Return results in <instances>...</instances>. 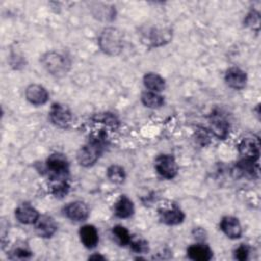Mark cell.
I'll use <instances>...</instances> for the list:
<instances>
[{"label":"cell","instance_id":"obj_1","mask_svg":"<svg viewBox=\"0 0 261 261\" xmlns=\"http://www.w3.org/2000/svg\"><path fill=\"white\" fill-rule=\"evenodd\" d=\"M46 170L51 182L66 180L69 173V163L63 154L54 153L46 161Z\"/></svg>","mask_w":261,"mask_h":261},{"label":"cell","instance_id":"obj_2","mask_svg":"<svg viewBox=\"0 0 261 261\" xmlns=\"http://www.w3.org/2000/svg\"><path fill=\"white\" fill-rule=\"evenodd\" d=\"M41 62L44 68L54 76H63L70 68L68 58L54 51L45 53L41 58Z\"/></svg>","mask_w":261,"mask_h":261},{"label":"cell","instance_id":"obj_3","mask_svg":"<svg viewBox=\"0 0 261 261\" xmlns=\"http://www.w3.org/2000/svg\"><path fill=\"white\" fill-rule=\"evenodd\" d=\"M101 50L108 55H117L123 46L121 33L114 28H106L99 37Z\"/></svg>","mask_w":261,"mask_h":261},{"label":"cell","instance_id":"obj_4","mask_svg":"<svg viewBox=\"0 0 261 261\" xmlns=\"http://www.w3.org/2000/svg\"><path fill=\"white\" fill-rule=\"evenodd\" d=\"M104 149V142L102 139H92L84 145L77 152V162L85 167L92 166L99 159Z\"/></svg>","mask_w":261,"mask_h":261},{"label":"cell","instance_id":"obj_5","mask_svg":"<svg viewBox=\"0 0 261 261\" xmlns=\"http://www.w3.org/2000/svg\"><path fill=\"white\" fill-rule=\"evenodd\" d=\"M155 168L157 172L165 178H173L178 171L177 163L171 155H160L155 160Z\"/></svg>","mask_w":261,"mask_h":261},{"label":"cell","instance_id":"obj_6","mask_svg":"<svg viewBox=\"0 0 261 261\" xmlns=\"http://www.w3.org/2000/svg\"><path fill=\"white\" fill-rule=\"evenodd\" d=\"M49 116L51 121L58 127H67L71 121V112L69 109L59 103H54L51 106Z\"/></svg>","mask_w":261,"mask_h":261},{"label":"cell","instance_id":"obj_7","mask_svg":"<svg viewBox=\"0 0 261 261\" xmlns=\"http://www.w3.org/2000/svg\"><path fill=\"white\" fill-rule=\"evenodd\" d=\"M89 207L82 201H74L64 207V214L72 221H84L89 217Z\"/></svg>","mask_w":261,"mask_h":261},{"label":"cell","instance_id":"obj_8","mask_svg":"<svg viewBox=\"0 0 261 261\" xmlns=\"http://www.w3.org/2000/svg\"><path fill=\"white\" fill-rule=\"evenodd\" d=\"M25 98L33 105H43L48 101L49 94L43 86L33 84L27 88Z\"/></svg>","mask_w":261,"mask_h":261},{"label":"cell","instance_id":"obj_9","mask_svg":"<svg viewBox=\"0 0 261 261\" xmlns=\"http://www.w3.org/2000/svg\"><path fill=\"white\" fill-rule=\"evenodd\" d=\"M224 79L226 84L234 90H242L247 84V74L239 67L228 68L225 72Z\"/></svg>","mask_w":261,"mask_h":261},{"label":"cell","instance_id":"obj_10","mask_svg":"<svg viewBox=\"0 0 261 261\" xmlns=\"http://www.w3.org/2000/svg\"><path fill=\"white\" fill-rule=\"evenodd\" d=\"M238 148L239 153L243 156L244 160L255 162L259 158V146L253 139H243Z\"/></svg>","mask_w":261,"mask_h":261},{"label":"cell","instance_id":"obj_11","mask_svg":"<svg viewBox=\"0 0 261 261\" xmlns=\"http://www.w3.org/2000/svg\"><path fill=\"white\" fill-rule=\"evenodd\" d=\"M36 232L42 238H51L57 230L54 219L48 215H42L35 222Z\"/></svg>","mask_w":261,"mask_h":261},{"label":"cell","instance_id":"obj_12","mask_svg":"<svg viewBox=\"0 0 261 261\" xmlns=\"http://www.w3.org/2000/svg\"><path fill=\"white\" fill-rule=\"evenodd\" d=\"M15 217L20 223L32 224L38 220L40 214L35 207L28 203H23L15 209Z\"/></svg>","mask_w":261,"mask_h":261},{"label":"cell","instance_id":"obj_13","mask_svg":"<svg viewBox=\"0 0 261 261\" xmlns=\"http://www.w3.org/2000/svg\"><path fill=\"white\" fill-rule=\"evenodd\" d=\"M210 130L218 139H225L229 132V123L220 114H212L210 117Z\"/></svg>","mask_w":261,"mask_h":261},{"label":"cell","instance_id":"obj_14","mask_svg":"<svg viewBox=\"0 0 261 261\" xmlns=\"http://www.w3.org/2000/svg\"><path fill=\"white\" fill-rule=\"evenodd\" d=\"M220 228L230 239H239L242 236V226L238 218L224 216L220 222Z\"/></svg>","mask_w":261,"mask_h":261},{"label":"cell","instance_id":"obj_15","mask_svg":"<svg viewBox=\"0 0 261 261\" xmlns=\"http://www.w3.org/2000/svg\"><path fill=\"white\" fill-rule=\"evenodd\" d=\"M159 217L160 220L167 225H176L184 221L185 214L178 207L172 206L171 208L161 210L159 212Z\"/></svg>","mask_w":261,"mask_h":261},{"label":"cell","instance_id":"obj_16","mask_svg":"<svg viewBox=\"0 0 261 261\" xmlns=\"http://www.w3.org/2000/svg\"><path fill=\"white\" fill-rule=\"evenodd\" d=\"M80 237H81L82 243L88 249L95 248L99 242L98 231H97L96 227L91 224H87V225H84L81 227Z\"/></svg>","mask_w":261,"mask_h":261},{"label":"cell","instance_id":"obj_17","mask_svg":"<svg viewBox=\"0 0 261 261\" xmlns=\"http://www.w3.org/2000/svg\"><path fill=\"white\" fill-rule=\"evenodd\" d=\"M211 249L204 244H195L189 247L188 256L196 261H208L212 258Z\"/></svg>","mask_w":261,"mask_h":261},{"label":"cell","instance_id":"obj_18","mask_svg":"<svg viewBox=\"0 0 261 261\" xmlns=\"http://www.w3.org/2000/svg\"><path fill=\"white\" fill-rule=\"evenodd\" d=\"M134 203L126 196H121L114 205V213L119 218H127L134 214Z\"/></svg>","mask_w":261,"mask_h":261},{"label":"cell","instance_id":"obj_19","mask_svg":"<svg viewBox=\"0 0 261 261\" xmlns=\"http://www.w3.org/2000/svg\"><path fill=\"white\" fill-rule=\"evenodd\" d=\"M144 85L146 88L153 92H160L165 88V82L157 73L149 72L144 75Z\"/></svg>","mask_w":261,"mask_h":261},{"label":"cell","instance_id":"obj_20","mask_svg":"<svg viewBox=\"0 0 261 261\" xmlns=\"http://www.w3.org/2000/svg\"><path fill=\"white\" fill-rule=\"evenodd\" d=\"M142 103L149 108H159L164 104V99L155 92H146L142 95Z\"/></svg>","mask_w":261,"mask_h":261},{"label":"cell","instance_id":"obj_21","mask_svg":"<svg viewBox=\"0 0 261 261\" xmlns=\"http://www.w3.org/2000/svg\"><path fill=\"white\" fill-rule=\"evenodd\" d=\"M107 176L114 184H122L125 179V172L121 166L111 165L107 169Z\"/></svg>","mask_w":261,"mask_h":261},{"label":"cell","instance_id":"obj_22","mask_svg":"<svg viewBox=\"0 0 261 261\" xmlns=\"http://www.w3.org/2000/svg\"><path fill=\"white\" fill-rule=\"evenodd\" d=\"M112 233L115 237V239L117 240V242L121 245V246H125V245H129L132 237L128 232V230L122 226V225H116L112 228Z\"/></svg>","mask_w":261,"mask_h":261},{"label":"cell","instance_id":"obj_23","mask_svg":"<svg viewBox=\"0 0 261 261\" xmlns=\"http://www.w3.org/2000/svg\"><path fill=\"white\" fill-rule=\"evenodd\" d=\"M69 190V185L67 180H62V181H55L52 182L51 185V193L57 197V198H62L68 193Z\"/></svg>","mask_w":261,"mask_h":261},{"label":"cell","instance_id":"obj_24","mask_svg":"<svg viewBox=\"0 0 261 261\" xmlns=\"http://www.w3.org/2000/svg\"><path fill=\"white\" fill-rule=\"evenodd\" d=\"M130 247H132V250L137 252V253H147L149 251V246H148V243L143 240V239H137V240H130V243H129Z\"/></svg>","mask_w":261,"mask_h":261},{"label":"cell","instance_id":"obj_25","mask_svg":"<svg viewBox=\"0 0 261 261\" xmlns=\"http://www.w3.org/2000/svg\"><path fill=\"white\" fill-rule=\"evenodd\" d=\"M245 23L246 25L252 28L253 30H259V25H260V14L256 11H251L246 19H245Z\"/></svg>","mask_w":261,"mask_h":261},{"label":"cell","instance_id":"obj_26","mask_svg":"<svg viewBox=\"0 0 261 261\" xmlns=\"http://www.w3.org/2000/svg\"><path fill=\"white\" fill-rule=\"evenodd\" d=\"M248 255H249V248L244 244H242L234 250V258L240 261L246 260L248 258Z\"/></svg>","mask_w":261,"mask_h":261},{"label":"cell","instance_id":"obj_27","mask_svg":"<svg viewBox=\"0 0 261 261\" xmlns=\"http://www.w3.org/2000/svg\"><path fill=\"white\" fill-rule=\"evenodd\" d=\"M14 258H18V259H24V258H29L31 257L32 253L30 251H28L27 249H22V248H18L16 249L13 253Z\"/></svg>","mask_w":261,"mask_h":261},{"label":"cell","instance_id":"obj_28","mask_svg":"<svg viewBox=\"0 0 261 261\" xmlns=\"http://www.w3.org/2000/svg\"><path fill=\"white\" fill-rule=\"evenodd\" d=\"M89 259H104V257H102L100 255H94V256L89 257Z\"/></svg>","mask_w":261,"mask_h":261}]
</instances>
